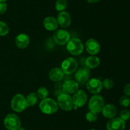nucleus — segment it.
<instances>
[{
    "instance_id": "36",
    "label": "nucleus",
    "mask_w": 130,
    "mask_h": 130,
    "mask_svg": "<svg viewBox=\"0 0 130 130\" xmlns=\"http://www.w3.org/2000/svg\"><path fill=\"white\" fill-rule=\"evenodd\" d=\"M129 130H130V128H129Z\"/></svg>"
},
{
    "instance_id": "34",
    "label": "nucleus",
    "mask_w": 130,
    "mask_h": 130,
    "mask_svg": "<svg viewBox=\"0 0 130 130\" xmlns=\"http://www.w3.org/2000/svg\"><path fill=\"white\" fill-rule=\"evenodd\" d=\"M89 130H96V129H90Z\"/></svg>"
},
{
    "instance_id": "18",
    "label": "nucleus",
    "mask_w": 130,
    "mask_h": 130,
    "mask_svg": "<svg viewBox=\"0 0 130 130\" xmlns=\"http://www.w3.org/2000/svg\"><path fill=\"white\" fill-rule=\"evenodd\" d=\"M102 114L105 118L112 119L117 114V108L112 104H107L104 105L102 110Z\"/></svg>"
},
{
    "instance_id": "23",
    "label": "nucleus",
    "mask_w": 130,
    "mask_h": 130,
    "mask_svg": "<svg viewBox=\"0 0 130 130\" xmlns=\"http://www.w3.org/2000/svg\"><path fill=\"white\" fill-rule=\"evenodd\" d=\"M37 95H38V98L40 99H45L48 97V94H49V92H48V89L44 87H41L39 88L37 91Z\"/></svg>"
},
{
    "instance_id": "8",
    "label": "nucleus",
    "mask_w": 130,
    "mask_h": 130,
    "mask_svg": "<svg viewBox=\"0 0 130 130\" xmlns=\"http://www.w3.org/2000/svg\"><path fill=\"white\" fill-rule=\"evenodd\" d=\"M72 102L74 105L75 106L74 108L76 109L78 107H82L86 104L87 101V95L85 91L82 89L77 90L74 93L73 96L72 98Z\"/></svg>"
},
{
    "instance_id": "6",
    "label": "nucleus",
    "mask_w": 130,
    "mask_h": 130,
    "mask_svg": "<svg viewBox=\"0 0 130 130\" xmlns=\"http://www.w3.org/2000/svg\"><path fill=\"white\" fill-rule=\"evenodd\" d=\"M4 124L8 130H17L20 127L21 122L19 117L15 113H9L4 119Z\"/></svg>"
},
{
    "instance_id": "9",
    "label": "nucleus",
    "mask_w": 130,
    "mask_h": 130,
    "mask_svg": "<svg viewBox=\"0 0 130 130\" xmlns=\"http://www.w3.org/2000/svg\"><path fill=\"white\" fill-rule=\"evenodd\" d=\"M70 34L65 29H58L53 34V39L57 44L63 45L68 43L70 40Z\"/></svg>"
},
{
    "instance_id": "13",
    "label": "nucleus",
    "mask_w": 130,
    "mask_h": 130,
    "mask_svg": "<svg viewBox=\"0 0 130 130\" xmlns=\"http://www.w3.org/2000/svg\"><path fill=\"white\" fill-rule=\"evenodd\" d=\"M57 22L61 28H67L71 23V17L70 14L67 11H61L57 16Z\"/></svg>"
},
{
    "instance_id": "10",
    "label": "nucleus",
    "mask_w": 130,
    "mask_h": 130,
    "mask_svg": "<svg viewBox=\"0 0 130 130\" xmlns=\"http://www.w3.org/2000/svg\"><path fill=\"white\" fill-rule=\"evenodd\" d=\"M107 130H124L126 122L120 117H113L110 119L106 125Z\"/></svg>"
},
{
    "instance_id": "11",
    "label": "nucleus",
    "mask_w": 130,
    "mask_h": 130,
    "mask_svg": "<svg viewBox=\"0 0 130 130\" xmlns=\"http://www.w3.org/2000/svg\"><path fill=\"white\" fill-rule=\"evenodd\" d=\"M90 69L88 68H81L76 71L75 79L79 84L84 85L86 84L90 77Z\"/></svg>"
},
{
    "instance_id": "26",
    "label": "nucleus",
    "mask_w": 130,
    "mask_h": 130,
    "mask_svg": "<svg viewBox=\"0 0 130 130\" xmlns=\"http://www.w3.org/2000/svg\"><path fill=\"white\" fill-rule=\"evenodd\" d=\"M119 104L122 107H128L130 104V98L127 96H123L119 99Z\"/></svg>"
},
{
    "instance_id": "25",
    "label": "nucleus",
    "mask_w": 130,
    "mask_h": 130,
    "mask_svg": "<svg viewBox=\"0 0 130 130\" xmlns=\"http://www.w3.org/2000/svg\"><path fill=\"white\" fill-rule=\"evenodd\" d=\"M97 113L93 111L90 110L86 113V119L88 121L90 122H95L96 119H97Z\"/></svg>"
},
{
    "instance_id": "20",
    "label": "nucleus",
    "mask_w": 130,
    "mask_h": 130,
    "mask_svg": "<svg viewBox=\"0 0 130 130\" xmlns=\"http://www.w3.org/2000/svg\"><path fill=\"white\" fill-rule=\"evenodd\" d=\"M100 59L96 56H90L86 58L85 61V64L86 68L89 69H93L96 68L100 64Z\"/></svg>"
},
{
    "instance_id": "29",
    "label": "nucleus",
    "mask_w": 130,
    "mask_h": 130,
    "mask_svg": "<svg viewBox=\"0 0 130 130\" xmlns=\"http://www.w3.org/2000/svg\"><path fill=\"white\" fill-rule=\"evenodd\" d=\"M7 9V5L5 3H0V15L5 13Z\"/></svg>"
},
{
    "instance_id": "35",
    "label": "nucleus",
    "mask_w": 130,
    "mask_h": 130,
    "mask_svg": "<svg viewBox=\"0 0 130 130\" xmlns=\"http://www.w3.org/2000/svg\"><path fill=\"white\" fill-rule=\"evenodd\" d=\"M129 119H130V112H129Z\"/></svg>"
},
{
    "instance_id": "19",
    "label": "nucleus",
    "mask_w": 130,
    "mask_h": 130,
    "mask_svg": "<svg viewBox=\"0 0 130 130\" xmlns=\"http://www.w3.org/2000/svg\"><path fill=\"white\" fill-rule=\"evenodd\" d=\"M64 73L62 69L59 68H53L49 72V77L52 81L59 82L63 79Z\"/></svg>"
},
{
    "instance_id": "21",
    "label": "nucleus",
    "mask_w": 130,
    "mask_h": 130,
    "mask_svg": "<svg viewBox=\"0 0 130 130\" xmlns=\"http://www.w3.org/2000/svg\"><path fill=\"white\" fill-rule=\"evenodd\" d=\"M38 100V96L36 93H30V94L27 96L25 98V101H26L27 107H32L35 105L37 103Z\"/></svg>"
},
{
    "instance_id": "5",
    "label": "nucleus",
    "mask_w": 130,
    "mask_h": 130,
    "mask_svg": "<svg viewBox=\"0 0 130 130\" xmlns=\"http://www.w3.org/2000/svg\"><path fill=\"white\" fill-rule=\"evenodd\" d=\"M104 107V99L102 96L100 95L93 96L91 97L88 103V108L90 110L99 113L102 112Z\"/></svg>"
},
{
    "instance_id": "4",
    "label": "nucleus",
    "mask_w": 130,
    "mask_h": 130,
    "mask_svg": "<svg viewBox=\"0 0 130 130\" xmlns=\"http://www.w3.org/2000/svg\"><path fill=\"white\" fill-rule=\"evenodd\" d=\"M57 103L58 107L64 111H70L74 107L72 98L69 94L63 93L59 94L57 98Z\"/></svg>"
},
{
    "instance_id": "30",
    "label": "nucleus",
    "mask_w": 130,
    "mask_h": 130,
    "mask_svg": "<svg viewBox=\"0 0 130 130\" xmlns=\"http://www.w3.org/2000/svg\"><path fill=\"white\" fill-rule=\"evenodd\" d=\"M124 93L125 94L126 96H130V83L129 84H127L124 85Z\"/></svg>"
},
{
    "instance_id": "31",
    "label": "nucleus",
    "mask_w": 130,
    "mask_h": 130,
    "mask_svg": "<svg viewBox=\"0 0 130 130\" xmlns=\"http://www.w3.org/2000/svg\"><path fill=\"white\" fill-rule=\"evenodd\" d=\"M88 3H97L99 1H100V0H86Z\"/></svg>"
},
{
    "instance_id": "28",
    "label": "nucleus",
    "mask_w": 130,
    "mask_h": 130,
    "mask_svg": "<svg viewBox=\"0 0 130 130\" xmlns=\"http://www.w3.org/2000/svg\"><path fill=\"white\" fill-rule=\"evenodd\" d=\"M119 117L126 121L129 119V112L127 109H123L119 113Z\"/></svg>"
},
{
    "instance_id": "7",
    "label": "nucleus",
    "mask_w": 130,
    "mask_h": 130,
    "mask_svg": "<svg viewBox=\"0 0 130 130\" xmlns=\"http://www.w3.org/2000/svg\"><path fill=\"white\" fill-rule=\"evenodd\" d=\"M77 68V62L73 57L66 59L62 63V70L63 73L71 75L74 73Z\"/></svg>"
},
{
    "instance_id": "3",
    "label": "nucleus",
    "mask_w": 130,
    "mask_h": 130,
    "mask_svg": "<svg viewBox=\"0 0 130 130\" xmlns=\"http://www.w3.org/2000/svg\"><path fill=\"white\" fill-rule=\"evenodd\" d=\"M11 107L16 112H22L27 108L25 98L21 94H17L11 101Z\"/></svg>"
},
{
    "instance_id": "17",
    "label": "nucleus",
    "mask_w": 130,
    "mask_h": 130,
    "mask_svg": "<svg viewBox=\"0 0 130 130\" xmlns=\"http://www.w3.org/2000/svg\"><path fill=\"white\" fill-rule=\"evenodd\" d=\"M43 25L46 29L50 31L56 30L58 28V24L57 20L53 17H47L43 20Z\"/></svg>"
},
{
    "instance_id": "1",
    "label": "nucleus",
    "mask_w": 130,
    "mask_h": 130,
    "mask_svg": "<svg viewBox=\"0 0 130 130\" xmlns=\"http://www.w3.org/2000/svg\"><path fill=\"white\" fill-rule=\"evenodd\" d=\"M39 109L45 114H53L57 112L58 109V105L57 102L52 98H45L42 99L39 103Z\"/></svg>"
},
{
    "instance_id": "27",
    "label": "nucleus",
    "mask_w": 130,
    "mask_h": 130,
    "mask_svg": "<svg viewBox=\"0 0 130 130\" xmlns=\"http://www.w3.org/2000/svg\"><path fill=\"white\" fill-rule=\"evenodd\" d=\"M102 84L103 87L106 89H110L114 86V82L112 80L109 79H105Z\"/></svg>"
},
{
    "instance_id": "14",
    "label": "nucleus",
    "mask_w": 130,
    "mask_h": 130,
    "mask_svg": "<svg viewBox=\"0 0 130 130\" xmlns=\"http://www.w3.org/2000/svg\"><path fill=\"white\" fill-rule=\"evenodd\" d=\"M79 84L75 80H69L65 82L62 85V90L63 93L67 94H71L74 93L76 90H78Z\"/></svg>"
},
{
    "instance_id": "2",
    "label": "nucleus",
    "mask_w": 130,
    "mask_h": 130,
    "mask_svg": "<svg viewBox=\"0 0 130 130\" xmlns=\"http://www.w3.org/2000/svg\"><path fill=\"white\" fill-rule=\"evenodd\" d=\"M67 50L71 54L78 56L83 52L84 45L79 38H74L69 40L67 43Z\"/></svg>"
},
{
    "instance_id": "22",
    "label": "nucleus",
    "mask_w": 130,
    "mask_h": 130,
    "mask_svg": "<svg viewBox=\"0 0 130 130\" xmlns=\"http://www.w3.org/2000/svg\"><path fill=\"white\" fill-rule=\"evenodd\" d=\"M67 6V0H57L55 3V8L58 11H63Z\"/></svg>"
},
{
    "instance_id": "33",
    "label": "nucleus",
    "mask_w": 130,
    "mask_h": 130,
    "mask_svg": "<svg viewBox=\"0 0 130 130\" xmlns=\"http://www.w3.org/2000/svg\"><path fill=\"white\" fill-rule=\"evenodd\" d=\"M6 0H0V3H5Z\"/></svg>"
},
{
    "instance_id": "24",
    "label": "nucleus",
    "mask_w": 130,
    "mask_h": 130,
    "mask_svg": "<svg viewBox=\"0 0 130 130\" xmlns=\"http://www.w3.org/2000/svg\"><path fill=\"white\" fill-rule=\"evenodd\" d=\"M9 32V27L3 21H0V36L6 35Z\"/></svg>"
},
{
    "instance_id": "16",
    "label": "nucleus",
    "mask_w": 130,
    "mask_h": 130,
    "mask_svg": "<svg viewBox=\"0 0 130 130\" xmlns=\"http://www.w3.org/2000/svg\"><path fill=\"white\" fill-rule=\"evenodd\" d=\"M30 39L27 34L25 33L19 34L15 38V43L18 48L20 49H24L26 48L29 44Z\"/></svg>"
},
{
    "instance_id": "15",
    "label": "nucleus",
    "mask_w": 130,
    "mask_h": 130,
    "mask_svg": "<svg viewBox=\"0 0 130 130\" xmlns=\"http://www.w3.org/2000/svg\"><path fill=\"white\" fill-rule=\"evenodd\" d=\"M86 49L90 54H97L100 51V45L96 40L90 38L86 42Z\"/></svg>"
},
{
    "instance_id": "32",
    "label": "nucleus",
    "mask_w": 130,
    "mask_h": 130,
    "mask_svg": "<svg viewBox=\"0 0 130 130\" xmlns=\"http://www.w3.org/2000/svg\"><path fill=\"white\" fill-rule=\"evenodd\" d=\"M17 130H26V129H25V128H24V127H19V128H18Z\"/></svg>"
},
{
    "instance_id": "12",
    "label": "nucleus",
    "mask_w": 130,
    "mask_h": 130,
    "mask_svg": "<svg viewBox=\"0 0 130 130\" xmlns=\"http://www.w3.org/2000/svg\"><path fill=\"white\" fill-rule=\"evenodd\" d=\"M86 88L89 92L92 94H96L101 92L103 88L102 84L99 79H91L86 82Z\"/></svg>"
}]
</instances>
